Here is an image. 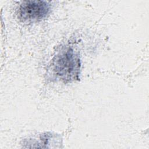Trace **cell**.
Segmentation results:
<instances>
[{"instance_id": "6da1fadb", "label": "cell", "mask_w": 149, "mask_h": 149, "mask_svg": "<svg viewBox=\"0 0 149 149\" xmlns=\"http://www.w3.org/2000/svg\"><path fill=\"white\" fill-rule=\"evenodd\" d=\"M51 69L56 78L64 82L78 80L80 69L78 53L70 47L62 48L52 59Z\"/></svg>"}, {"instance_id": "7a4b0ae2", "label": "cell", "mask_w": 149, "mask_h": 149, "mask_svg": "<svg viewBox=\"0 0 149 149\" xmlns=\"http://www.w3.org/2000/svg\"><path fill=\"white\" fill-rule=\"evenodd\" d=\"M50 10L51 5L47 1H23L19 8L18 16L23 22L38 21L45 18Z\"/></svg>"}]
</instances>
